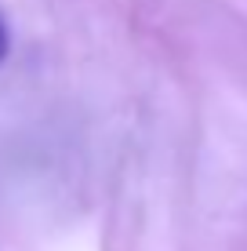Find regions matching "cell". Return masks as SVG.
<instances>
[{
  "instance_id": "cell-1",
  "label": "cell",
  "mask_w": 247,
  "mask_h": 251,
  "mask_svg": "<svg viewBox=\"0 0 247 251\" xmlns=\"http://www.w3.org/2000/svg\"><path fill=\"white\" fill-rule=\"evenodd\" d=\"M7 51H11V29H7V19L0 11V62L7 58Z\"/></svg>"
}]
</instances>
